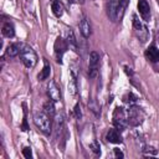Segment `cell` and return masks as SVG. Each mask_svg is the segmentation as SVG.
I'll return each mask as SVG.
<instances>
[{"label": "cell", "mask_w": 159, "mask_h": 159, "mask_svg": "<svg viewBox=\"0 0 159 159\" xmlns=\"http://www.w3.org/2000/svg\"><path fill=\"white\" fill-rule=\"evenodd\" d=\"M43 112L48 116V117H53L55 116V104H53V101H47L45 104H43Z\"/></svg>", "instance_id": "cell-18"}, {"label": "cell", "mask_w": 159, "mask_h": 159, "mask_svg": "<svg viewBox=\"0 0 159 159\" xmlns=\"http://www.w3.org/2000/svg\"><path fill=\"white\" fill-rule=\"evenodd\" d=\"M106 139H107L109 143H114V144L122 143V137L119 135V133H118L117 129H109V130L107 132Z\"/></svg>", "instance_id": "cell-10"}, {"label": "cell", "mask_w": 159, "mask_h": 159, "mask_svg": "<svg viewBox=\"0 0 159 159\" xmlns=\"http://www.w3.org/2000/svg\"><path fill=\"white\" fill-rule=\"evenodd\" d=\"M113 150H114V155H116L117 158H120V159H122V158L124 157V154H123V153H122V152H120L118 148H114Z\"/></svg>", "instance_id": "cell-29"}, {"label": "cell", "mask_w": 159, "mask_h": 159, "mask_svg": "<svg viewBox=\"0 0 159 159\" xmlns=\"http://www.w3.org/2000/svg\"><path fill=\"white\" fill-rule=\"evenodd\" d=\"M128 2H129V0H120V1H119L118 6H117V17H118L119 20L123 17V14H124V10H125Z\"/></svg>", "instance_id": "cell-19"}, {"label": "cell", "mask_w": 159, "mask_h": 159, "mask_svg": "<svg viewBox=\"0 0 159 159\" xmlns=\"http://www.w3.org/2000/svg\"><path fill=\"white\" fill-rule=\"evenodd\" d=\"M133 25H134V29L137 30V31H144L145 29L143 27V25H142V22L139 21V19L137 17V15H133Z\"/></svg>", "instance_id": "cell-23"}, {"label": "cell", "mask_w": 159, "mask_h": 159, "mask_svg": "<svg viewBox=\"0 0 159 159\" xmlns=\"http://www.w3.org/2000/svg\"><path fill=\"white\" fill-rule=\"evenodd\" d=\"M75 116H76L77 119H80L81 116H82V114H81V108H80V104H78V103L75 106Z\"/></svg>", "instance_id": "cell-28"}, {"label": "cell", "mask_w": 159, "mask_h": 159, "mask_svg": "<svg viewBox=\"0 0 159 159\" xmlns=\"http://www.w3.org/2000/svg\"><path fill=\"white\" fill-rule=\"evenodd\" d=\"M67 48H68V45H67L66 40H63L62 37H57L55 41V56H56V61L58 63H62V56Z\"/></svg>", "instance_id": "cell-4"}, {"label": "cell", "mask_w": 159, "mask_h": 159, "mask_svg": "<svg viewBox=\"0 0 159 159\" xmlns=\"http://www.w3.org/2000/svg\"><path fill=\"white\" fill-rule=\"evenodd\" d=\"M98 63H99V55L96 51L89 53V66H88V75L91 78H94L98 72Z\"/></svg>", "instance_id": "cell-6"}, {"label": "cell", "mask_w": 159, "mask_h": 159, "mask_svg": "<svg viewBox=\"0 0 159 159\" xmlns=\"http://www.w3.org/2000/svg\"><path fill=\"white\" fill-rule=\"evenodd\" d=\"M51 117H48L45 112H37L34 116V123L35 125L45 134H50L51 129H52V124H51Z\"/></svg>", "instance_id": "cell-2"}, {"label": "cell", "mask_w": 159, "mask_h": 159, "mask_svg": "<svg viewBox=\"0 0 159 159\" xmlns=\"http://www.w3.org/2000/svg\"><path fill=\"white\" fill-rule=\"evenodd\" d=\"M120 0H109V4H108V15L112 20H116L117 19V6L119 4Z\"/></svg>", "instance_id": "cell-13"}, {"label": "cell", "mask_w": 159, "mask_h": 159, "mask_svg": "<svg viewBox=\"0 0 159 159\" xmlns=\"http://www.w3.org/2000/svg\"><path fill=\"white\" fill-rule=\"evenodd\" d=\"M143 119V112L138 107H130L128 111V124L139 125Z\"/></svg>", "instance_id": "cell-5"}, {"label": "cell", "mask_w": 159, "mask_h": 159, "mask_svg": "<svg viewBox=\"0 0 159 159\" xmlns=\"http://www.w3.org/2000/svg\"><path fill=\"white\" fill-rule=\"evenodd\" d=\"M50 72H51V66L48 65V62H47V61H45V66H43V68L41 70V72L39 73L37 78H39L40 81H43V80L48 78V76H50Z\"/></svg>", "instance_id": "cell-17"}, {"label": "cell", "mask_w": 159, "mask_h": 159, "mask_svg": "<svg viewBox=\"0 0 159 159\" xmlns=\"http://www.w3.org/2000/svg\"><path fill=\"white\" fill-rule=\"evenodd\" d=\"M47 94H48L50 99H52L53 102L61 101V91L57 87V84L55 83V81H50V83L47 86Z\"/></svg>", "instance_id": "cell-7"}, {"label": "cell", "mask_w": 159, "mask_h": 159, "mask_svg": "<svg viewBox=\"0 0 159 159\" xmlns=\"http://www.w3.org/2000/svg\"><path fill=\"white\" fill-rule=\"evenodd\" d=\"M80 31L83 35V37H86V39L89 37V35H91V25L86 17H83L81 24H80Z\"/></svg>", "instance_id": "cell-11"}, {"label": "cell", "mask_w": 159, "mask_h": 159, "mask_svg": "<svg viewBox=\"0 0 159 159\" xmlns=\"http://www.w3.org/2000/svg\"><path fill=\"white\" fill-rule=\"evenodd\" d=\"M68 1H71V2H73V1H77V2H81V4H83V0H68Z\"/></svg>", "instance_id": "cell-30"}, {"label": "cell", "mask_w": 159, "mask_h": 159, "mask_svg": "<svg viewBox=\"0 0 159 159\" xmlns=\"http://www.w3.org/2000/svg\"><path fill=\"white\" fill-rule=\"evenodd\" d=\"M22 154H24V157H25V158L30 159V158L32 157V152H31V148H30V147H25V148L22 149Z\"/></svg>", "instance_id": "cell-24"}, {"label": "cell", "mask_w": 159, "mask_h": 159, "mask_svg": "<svg viewBox=\"0 0 159 159\" xmlns=\"http://www.w3.org/2000/svg\"><path fill=\"white\" fill-rule=\"evenodd\" d=\"M20 58L22 61V63L29 67V68H32L36 66L37 63V55L36 52L34 51V48L29 45H24L21 47V51H20Z\"/></svg>", "instance_id": "cell-1"}, {"label": "cell", "mask_w": 159, "mask_h": 159, "mask_svg": "<svg viewBox=\"0 0 159 159\" xmlns=\"http://www.w3.org/2000/svg\"><path fill=\"white\" fill-rule=\"evenodd\" d=\"M138 10H139L142 17L145 21H149V17H150V7H149V4H148L147 0H139L138 1Z\"/></svg>", "instance_id": "cell-8"}, {"label": "cell", "mask_w": 159, "mask_h": 159, "mask_svg": "<svg viewBox=\"0 0 159 159\" xmlns=\"http://www.w3.org/2000/svg\"><path fill=\"white\" fill-rule=\"evenodd\" d=\"M88 107H89V109H91L96 116H99L101 108H99V106H98V103H97L96 99H91V101L88 102Z\"/></svg>", "instance_id": "cell-20"}, {"label": "cell", "mask_w": 159, "mask_h": 159, "mask_svg": "<svg viewBox=\"0 0 159 159\" xmlns=\"http://www.w3.org/2000/svg\"><path fill=\"white\" fill-rule=\"evenodd\" d=\"M21 48H20V45L19 43H11L7 46V50H6V55L10 56V57H15L20 53Z\"/></svg>", "instance_id": "cell-16"}, {"label": "cell", "mask_w": 159, "mask_h": 159, "mask_svg": "<svg viewBox=\"0 0 159 159\" xmlns=\"http://www.w3.org/2000/svg\"><path fill=\"white\" fill-rule=\"evenodd\" d=\"M1 32H2V35H4L5 37H7V39L14 37V35H15V29H14V25H12L10 21L5 22V24L2 25V30H1Z\"/></svg>", "instance_id": "cell-12"}, {"label": "cell", "mask_w": 159, "mask_h": 159, "mask_svg": "<svg viewBox=\"0 0 159 159\" xmlns=\"http://www.w3.org/2000/svg\"><path fill=\"white\" fill-rule=\"evenodd\" d=\"M51 9H52V12H53V15L56 17H61L62 16V14H63V6H62V4L58 0H52Z\"/></svg>", "instance_id": "cell-14"}, {"label": "cell", "mask_w": 159, "mask_h": 159, "mask_svg": "<svg viewBox=\"0 0 159 159\" xmlns=\"http://www.w3.org/2000/svg\"><path fill=\"white\" fill-rule=\"evenodd\" d=\"M89 148L94 152V153H99L101 152V149H99V145H98V143L97 142H93L92 144H89Z\"/></svg>", "instance_id": "cell-27"}, {"label": "cell", "mask_w": 159, "mask_h": 159, "mask_svg": "<svg viewBox=\"0 0 159 159\" xmlns=\"http://www.w3.org/2000/svg\"><path fill=\"white\" fill-rule=\"evenodd\" d=\"M66 42H67V45H68V47H70L71 50H73L75 52L77 51V41H76V39H75V35H73V31H72V30H68Z\"/></svg>", "instance_id": "cell-15"}, {"label": "cell", "mask_w": 159, "mask_h": 159, "mask_svg": "<svg viewBox=\"0 0 159 159\" xmlns=\"http://www.w3.org/2000/svg\"><path fill=\"white\" fill-rule=\"evenodd\" d=\"M137 99H138V97H137L134 93H132V92H129L128 94H125V96L123 97V101H124L125 103H129V104L137 102Z\"/></svg>", "instance_id": "cell-22"}, {"label": "cell", "mask_w": 159, "mask_h": 159, "mask_svg": "<svg viewBox=\"0 0 159 159\" xmlns=\"http://www.w3.org/2000/svg\"><path fill=\"white\" fill-rule=\"evenodd\" d=\"M143 152L145 154H152V155H155L157 154V149H154L153 147H145V149Z\"/></svg>", "instance_id": "cell-26"}, {"label": "cell", "mask_w": 159, "mask_h": 159, "mask_svg": "<svg viewBox=\"0 0 159 159\" xmlns=\"http://www.w3.org/2000/svg\"><path fill=\"white\" fill-rule=\"evenodd\" d=\"M145 57L150 62H158L159 61V50L155 46H149L145 50Z\"/></svg>", "instance_id": "cell-9"}, {"label": "cell", "mask_w": 159, "mask_h": 159, "mask_svg": "<svg viewBox=\"0 0 159 159\" xmlns=\"http://www.w3.org/2000/svg\"><path fill=\"white\" fill-rule=\"evenodd\" d=\"M68 91L71 94H75L76 93V76L75 73L72 72V76H71V80L68 82Z\"/></svg>", "instance_id": "cell-21"}, {"label": "cell", "mask_w": 159, "mask_h": 159, "mask_svg": "<svg viewBox=\"0 0 159 159\" xmlns=\"http://www.w3.org/2000/svg\"><path fill=\"white\" fill-rule=\"evenodd\" d=\"M27 120H26V106L24 104V122H22V130H27Z\"/></svg>", "instance_id": "cell-25"}, {"label": "cell", "mask_w": 159, "mask_h": 159, "mask_svg": "<svg viewBox=\"0 0 159 159\" xmlns=\"http://www.w3.org/2000/svg\"><path fill=\"white\" fill-rule=\"evenodd\" d=\"M113 124L116 125L117 130H119V132H123L127 128L128 120L125 119V114H124L123 108H120V107L116 108V111L113 113Z\"/></svg>", "instance_id": "cell-3"}]
</instances>
